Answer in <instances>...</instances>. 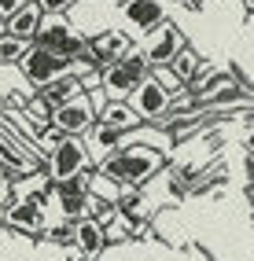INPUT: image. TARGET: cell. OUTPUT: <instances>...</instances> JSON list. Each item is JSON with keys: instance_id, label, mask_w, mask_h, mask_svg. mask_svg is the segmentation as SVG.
<instances>
[{"instance_id": "cell-1", "label": "cell", "mask_w": 254, "mask_h": 261, "mask_svg": "<svg viewBox=\"0 0 254 261\" xmlns=\"http://www.w3.org/2000/svg\"><path fill=\"white\" fill-rule=\"evenodd\" d=\"M162 162H166V151L151 147V144H125L118 154H111L99 169H104L111 180H118L122 188H144L162 169Z\"/></svg>"}, {"instance_id": "cell-2", "label": "cell", "mask_w": 254, "mask_h": 261, "mask_svg": "<svg viewBox=\"0 0 254 261\" xmlns=\"http://www.w3.org/2000/svg\"><path fill=\"white\" fill-rule=\"evenodd\" d=\"M44 169H48V177H52L56 184L59 180H74V177H81V173L96 169L89 147H85V136H66L59 147H52V151H48V166Z\"/></svg>"}, {"instance_id": "cell-3", "label": "cell", "mask_w": 254, "mask_h": 261, "mask_svg": "<svg viewBox=\"0 0 254 261\" xmlns=\"http://www.w3.org/2000/svg\"><path fill=\"white\" fill-rule=\"evenodd\" d=\"M129 103H133V111L140 114V121H159L162 125V121L173 114V92H169L155 74H147L137 85V92L129 96Z\"/></svg>"}, {"instance_id": "cell-4", "label": "cell", "mask_w": 254, "mask_h": 261, "mask_svg": "<svg viewBox=\"0 0 254 261\" xmlns=\"http://www.w3.org/2000/svg\"><path fill=\"white\" fill-rule=\"evenodd\" d=\"M33 44H41L44 51H52V56H59L66 63H78L85 56V48H89V37H81L70 22L52 19V22L41 26V33H37V41H33Z\"/></svg>"}, {"instance_id": "cell-5", "label": "cell", "mask_w": 254, "mask_h": 261, "mask_svg": "<svg viewBox=\"0 0 254 261\" xmlns=\"http://www.w3.org/2000/svg\"><path fill=\"white\" fill-rule=\"evenodd\" d=\"M19 70H22V77L30 81V89H33V92H41L44 85H52L56 77L70 74V70H74V63H66V59L52 56V51H44L41 44H33V48L26 51V59L19 63Z\"/></svg>"}, {"instance_id": "cell-6", "label": "cell", "mask_w": 254, "mask_h": 261, "mask_svg": "<svg viewBox=\"0 0 254 261\" xmlns=\"http://www.w3.org/2000/svg\"><path fill=\"white\" fill-rule=\"evenodd\" d=\"M96 121H99V118H96V107H92L89 92H81V96H74V99L59 103V107L52 111V125L63 129L66 136H85Z\"/></svg>"}, {"instance_id": "cell-7", "label": "cell", "mask_w": 254, "mask_h": 261, "mask_svg": "<svg viewBox=\"0 0 254 261\" xmlns=\"http://www.w3.org/2000/svg\"><path fill=\"white\" fill-rule=\"evenodd\" d=\"M184 48H188V44H184V33L166 19L159 30H151L147 37H144V48H140V51L147 56V63H151V66H169V63H173Z\"/></svg>"}, {"instance_id": "cell-8", "label": "cell", "mask_w": 254, "mask_h": 261, "mask_svg": "<svg viewBox=\"0 0 254 261\" xmlns=\"http://www.w3.org/2000/svg\"><path fill=\"white\" fill-rule=\"evenodd\" d=\"M0 217H4V224H8L11 232H22V236H30V239H44V228H48L44 210H41V206H33L30 199L8 202L4 210H0Z\"/></svg>"}, {"instance_id": "cell-9", "label": "cell", "mask_w": 254, "mask_h": 261, "mask_svg": "<svg viewBox=\"0 0 254 261\" xmlns=\"http://www.w3.org/2000/svg\"><path fill=\"white\" fill-rule=\"evenodd\" d=\"M133 51V41L125 37L122 30H104V33H96V37H89V48H85V56H89L96 66H114V63H122L125 56Z\"/></svg>"}, {"instance_id": "cell-10", "label": "cell", "mask_w": 254, "mask_h": 261, "mask_svg": "<svg viewBox=\"0 0 254 261\" xmlns=\"http://www.w3.org/2000/svg\"><path fill=\"white\" fill-rule=\"evenodd\" d=\"M129 144V133H122V129H111V125H104V121H96V125L85 133V147H89V154H92V166L99 169L111 154H118Z\"/></svg>"}, {"instance_id": "cell-11", "label": "cell", "mask_w": 254, "mask_h": 261, "mask_svg": "<svg viewBox=\"0 0 254 261\" xmlns=\"http://www.w3.org/2000/svg\"><path fill=\"white\" fill-rule=\"evenodd\" d=\"M92 173V169H89ZM89 173H81V177L74 180H59L56 184V202H59V210L66 221H78L85 217V210H89V199H92V191H89Z\"/></svg>"}, {"instance_id": "cell-12", "label": "cell", "mask_w": 254, "mask_h": 261, "mask_svg": "<svg viewBox=\"0 0 254 261\" xmlns=\"http://www.w3.org/2000/svg\"><path fill=\"white\" fill-rule=\"evenodd\" d=\"M122 15H125V22L137 30V33H144V37L166 22L162 0H125V4H122Z\"/></svg>"}, {"instance_id": "cell-13", "label": "cell", "mask_w": 254, "mask_h": 261, "mask_svg": "<svg viewBox=\"0 0 254 261\" xmlns=\"http://www.w3.org/2000/svg\"><path fill=\"white\" fill-rule=\"evenodd\" d=\"M44 26V8H41V0H30V4H22L19 11L8 19V33L11 37H19V41H37V33Z\"/></svg>"}, {"instance_id": "cell-14", "label": "cell", "mask_w": 254, "mask_h": 261, "mask_svg": "<svg viewBox=\"0 0 254 261\" xmlns=\"http://www.w3.org/2000/svg\"><path fill=\"white\" fill-rule=\"evenodd\" d=\"M74 250H81L85 257H99L107 250V232L104 224L92 217H78L74 221Z\"/></svg>"}, {"instance_id": "cell-15", "label": "cell", "mask_w": 254, "mask_h": 261, "mask_svg": "<svg viewBox=\"0 0 254 261\" xmlns=\"http://www.w3.org/2000/svg\"><path fill=\"white\" fill-rule=\"evenodd\" d=\"M137 85H140V77L133 74L125 63H114V66L104 70V89H107L111 99H129L133 92H137Z\"/></svg>"}, {"instance_id": "cell-16", "label": "cell", "mask_w": 254, "mask_h": 261, "mask_svg": "<svg viewBox=\"0 0 254 261\" xmlns=\"http://www.w3.org/2000/svg\"><path fill=\"white\" fill-rule=\"evenodd\" d=\"M99 121L111 125V129H122V133H129V136L140 129V114L133 111L129 99H111L107 107H104V114H99Z\"/></svg>"}, {"instance_id": "cell-17", "label": "cell", "mask_w": 254, "mask_h": 261, "mask_svg": "<svg viewBox=\"0 0 254 261\" xmlns=\"http://www.w3.org/2000/svg\"><path fill=\"white\" fill-rule=\"evenodd\" d=\"M114 210H118V217H122L125 224H137V221H147V195L140 188H125L122 195H118V202H114Z\"/></svg>"}, {"instance_id": "cell-18", "label": "cell", "mask_w": 254, "mask_h": 261, "mask_svg": "<svg viewBox=\"0 0 254 261\" xmlns=\"http://www.w3.org/2000/svg\"><path fill=\"white\" fill-rule=\"evenodd\" d=\"M85 89H81V81H78V74L70 70V74H63V77H56L52 85H44L41 89V96L52 103V107H59V103H66V99H74V96H81Z\"/></svg>"}, {"instance_id": "cell-19", "label": "cell", "mask_w": 254, "mask_h": 261, "mask_svg": "<svg viewBox=\"0 0 254 261\" xmlns=\"http://www.w3.org/2000/svg\"><path fill=\"white\" fill-rule=\"evenodd\" d=\"M199 118H202V111H184V114H169V118L162 121V133H166V136H169V140H173V144H181V140H188V136L195 133Z\"/></svg>"}, {"instance_id": "cell-20", "label": "cell", "mask_w": 254, "mask_h": 261, "mask_svg": "<svg viewBox=\"0 0 254 261\" xmlns=\"http://www.w3.org/2000/svg\"><path fill=\"white\" fill-rule=\"evenodd\" d=\"M169 70H173V74L181 77V85H184V89H188V85L195 81V74L202 70V59L195 56V51H192V48H184V51H181V56H177L173 63H169Z\"/></svg>"}, {"instance_id": "cell-21", "label": "cell", "mask_w": 254, "mask_h": 261, "mask_svg": "<svg viewBox=\"0 0 254 261\" xmlns=\"http://www.w3.org/2000/svg\"><path fill=\"white\" fill-rule=\"evenodd\" d=\"M30 48H33L30 41H19V37H11V33H4V37H0V66H19Z\"/></svg>"}, {"instance_id": "cell-22", "label": "cell", "mask_w": 254, "mask_h": 261, "mask_svg": "<svg viewBox=\"0 0 254 261\" xmlns=\"http://www.w3.org/2000/svg\"><path fill=\"white\" fill-rule=\"evenodd\" d=\"M44 239L48 243H56V247H63V250H70L74 247V221H59V224H48L44 228Z\"/></svg>"}, {"instance_id": "cell-23", "label": "cell", "mask_w": 254, "mask_h": 261, "mask_svg": "<svg viewBox=\"0 0 254 261\" xmlns=\"http://www.w3.org/2000/svg\"><path fill=\"white\" fill-rule=\"evenodd\" d=\"M19 195H15V173L0 166V210H4L8 202H15Z\"/></svg>"}, {"instance_id": "cell-24", "label": "cell", "mask_w": 254, "mask_h": 261, "mask_svg": "<svg viewBox=\"0 0 254 261\" xmlns=\"http://www.w3.org/2000/svg\"><path fill=\"white\" fill-rule=\"evenodd\" d=\"M78 0H41V8H44V15H63L66 8H74Z\"/></svg>"}, {"instance_id": "cell-25", "label": "cell", "mask_w": 254, "mask_h": 261, "mask_svg": "<svg viewBox=\"0 0 254 261\" xmlns=\"http://www.w3.org/2000/svg\"><path fill=\"white\" fill-rule=\"evenodd\" d=\"M22 4H30V0H0V19H11Z\"/></svg>"}, {"instance_id": "cell-26", "label": "cell", "mask_w": 254, "mask_h": 261, "mask_svg": "<svg viewBox=\"0 0 254 261\" xmlns=\"http://www.w3.org/2000/svg\"><path fill=\"white\" fill-rule=\"evenodd\" d=\"M247 206H250V214H254V184H247Z\"/></svg>"}, {"instance_id": "cell-27", "label": "cell", "mask_w": 254, "mask_h": 261, "mask_svg": "<svg viewBox=\"0 0 254 261\" xmlns=\"http://www.w3.org/2000/svg\"><path fill=\"white\" fill-rule=\"evenodd\" d=\"M247 180L254 184V159H247Z\"/></svg>"}, {"instance_id": "cell-28", "label": "cell", "mask_w": 254, "mask_h": 261, "mask_svg": "<svg viewBox=\"0 0 254 261\" xmlns=\"http://www.w3.org/2000/svg\"><path fill=\"white\" fill-rule=\"evenodd\" d=\"M247 151L254 154V125H250V133H247Z\"/></svg>"}, {"instance_id": "cell-29", "label": "cell", "mask_w": 254, "mask_h": 261, "mask_svg": "<svg viewBox=\"0 0 254 261\" xmlns=\"http://www.w3.org/2000/svg\"><path fill=\"white\" fill-rule=\"evenodd\" d=\"M4 33H8V19H0V37H4Z\"/></svg>"}, {"instance_id": "cell-30", "label": "cell", "mask_w": 254, "mask_h": 261, "mask_svg": "<svg viewBox=\"0 0 254 261\" xmlns=\"http://www.w3.org/2000/svg\"><path fill=\"white\" fill-rule=\"evenodd\" d=\"M0 125H4V99H0Z\"/></svg>"}, {"instance_id": "cell-31", "label": "cell", "mask_w": 254, "mask_h": 261, "mask_svg": "<svg viewBox=\"0 0 254 261\" xmlns=\"http://www.w3.org/2000/svg\"><path fill=\"white\" fill-rule=\"evenodd\" d=\"M107 4H125V0H107Z\"/></svg>"}]
</instances>
